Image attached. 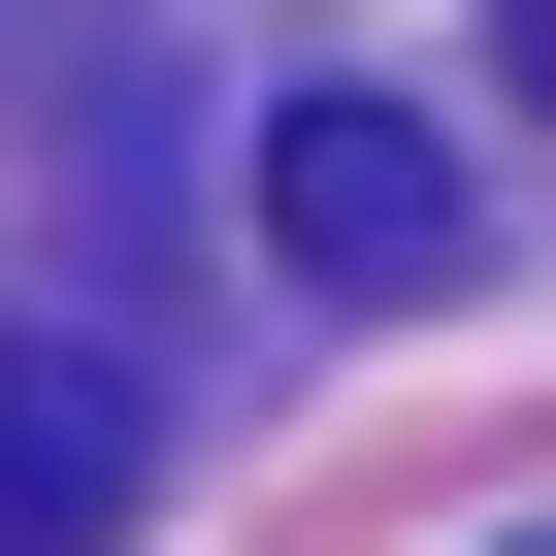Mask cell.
Instances as JSON below:
<instances>
[{"label":"cell","mask_w":556,"mask_h":556,"mask_svg":"<svg viewBox=\"0 0 556 556\" xmlns=\"http://www.w3.org/2000/svg\"><path fill=\"white\" fill-rule=\"evenodd\" d=\"M262 262L295 295H458V164L393 99H262Z\"/></svg>","instance_id":"6da1fadb"},{"label":"cell","mask_w":556,"mask_h":556,"mask_svg":"<svg viewBox=\"0 0 556 556\" xmlns=\"http://www.w3.org/2000/svg\"><path fill=\"white\" fill-rule=\"evenodd\" d=\"M491 66H523V99H556V0H491Z\"/></svg>","instance_id":"7a4b0ae2"}]
</instances>
